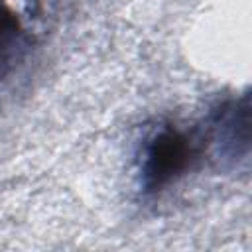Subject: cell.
Masks as SVG:
<instances>
[{"mask_svg": "<svg viewBox=\"0 0 252 252\" xmlns=\"http://www.w3.org/2000/svg\"><path fill=\"white\" fill-rule=\"evenodd\" d=\"M207 146L203 132L177 124L158 126L142 144L140 187L146 195H159L197 167Z\"/></svg>", "mask_w": 252, "mask_h": 252, "instance_id": "cell-1", "label": "cell"}, {"mask_svg": "<svg viewBox=\"0 0 252 252\" xmlns=\"http://www.w3.org/2000/svg\"><path fill=\"white\" fill-rule=\"evenodd\" d=\"M26 49V33L18 16L0 4V79H4Z\"/></svg>", "mask_w": 252, "mask_h": 252, "instance_id": "cell-3", "label": "cell"}, {"mask_svg": "<svg viewBox=\"0 0 252 252\" xmlns=\"http://www.w3.org/2000/svg\"><path fill=\"white\" fill-rule=\"evenodd\" d=\"M205 146L213 148L219 159H230L248 156L250 148V104L248 94L242 98H230L219 102L205 122Z\"/></svg>", "mask_w": 252, "mask_h": 252, "instance_id": "cell-2", "label": "cell"}]
</instances>
